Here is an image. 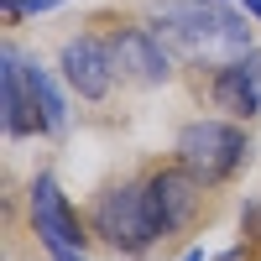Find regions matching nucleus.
<instances>
[{
	"label": "nucleus",
	"mask_w": 261,
	"mask_h": 261,
	"mask_svg": "<svg viewBox=\"0 0 261 261\" xmlns=\"http://www.w3.org/2000/svg\"><path fill=\"white\" fill-rule=\"evenodd\" d=\"M241 11H246L251 21H261V0H241Z\"/></svg>",
	"instance_id": "nucleus-12"
},
{
	"label": "nucleus",
	"mask_w": 261,
	"mask_h": 261,
	"mask_svg": "<svg viewBox=\"0 0 261 261\" xmlns=\"http://www.w3.org/2000/svg\"><path fill=\"white\" fill-rule=\"evenodd\" d=\"M204 183L193 178V172L183 162H172V167H157L146 178V209H151V225H157V235L167 241V235H178L183 225H193V214H199V193Z\"/></svg>",
	"instance_id": "nucleus-5"
},
{
	"label": "nucleus",
	"mask_w": 261,
	"mask_h": 261,
	"mask_svg": "<svg viewBox=\"0 0 261 261\" xmlns=\"http://www.w3.org/2000/svg\"><path fill=\"white\" fill-rule=\"evenodd\" d=\"M89 230L110 251H120V256H146L151 246L162 241L157 225H151V209H146V183H115V188H105L99 204H94Z\"/></svg>",
	"instance_id": "nucleus-3"
},
{
	"label": "nucleus",
	"mask_w": 261,
	"mask_h": 261,
	"mask_svg": "<svg viewBox=\"0 0 261 261\" xmlns=\"http://www.w3.org/2000/svg\"><path fill=\"white\" fill-rule=\"evenodd\" d=\"M53 6H63V0H0L6 21H21V16H42V11H53Z\"/></svg>",
	"instance_id": "nucleus-11"
},
{
	"label": "nucleus",
	"mask_w": 261,
	"mask_h": 261,
	"mask_svg": "<svg viewBox=\"0 0 261 261\" xmlns=\"http://www.w3.org/2000/svg\"><path fill=\"white\" fill-rule=\"evenodd\" d=\"M0 110H6V136H37V130H47L37 99H32V84H27V53L16 42L0 47Z\"/></svg>",
	"instance_id": "nucleus-9"
},
{
	"label": "nucleus",
	"mask_w": 261,
	"mask_h": 261,
	"mask_svg": "<svg viewBox=\"0 0 261 261\" xmlns=\"http://www.w3.org/2000/svg\"><path fill=\"white\" fill-rule=\"evenodd\" d=\"M58 68L68 79V89L79 99H105L115 84V58H110V42L99 37H68L58 53Z\"/></svg>",
	"instance_id": "nucleus-6"
},
{
	"label": "nucleus",
	"mask_w": 261,
	"mask_h": 261,
	"mask_svg": "<svg viewBox=\"0 0 261 261\" xmlns=\"http://www.w3.org/2000/svg\"><path fill=\"white\" fill-rule=\"evenodd\" d=\"M110 58H115V73L130 79V84H167L172 79L167 42L146 27H120L110 37Z\"/></svg>",
	"instance_id": "nucleus-7"
},
{
	"label": "nucleus",
	"mask_w": 261,
	"mask_h": 261,
	"mask_svg": "<svg viewBox=\"0 0 261 261\" xmlns=\"http://www.w3.org/2000/svg\"><path fill=\"white\" fill-rule=\"evenodd\" d=\"M32 230L53 251V261H79L84 256V225H79L68 193L58 188L53 172H37V183H32Z\"/></svg>",
	"instance_id": "nucleus-4"
},
{
	"label": "nucleus",
	"mask_w": 261,
	"mask_h": 261,
	"mask_svg": "<svg viewBox=\"0 0 261 261\" xmlns=\"http://www.w3.org/2000/svg\"><path fill=\"white\" fill-rule=\"evenodd\" d=\"M172 151H178V162L204 188H214V183H225V178H235V172L246 167L251 141H246V130L235 120H188L178 130V146Z\"/></svg>",
	"instance_id": "nucleus-2"
},
{
	"label": "nucleus",
	"mask_w": 261,
	"mask_h": 261,
	"mask_svg": "<svg viewBox=\"0 0 261 261\" xmlns=\"http://www.w3.org/2000/svg\"><path fill=\"white\" fill-rule=\"evenodd\" d=\"M220 6H225V0H220Z\"/></svg>",
	"instance_id": "nucleus-14"
},
{
	"label": "nucleus",
	"mask_w": 261,
	"mask_h": 261,
	"mask_svg": "<svg viewBox=\"0 0 261 261\" xmlns=\"http://www.w3.org/2000/svg\"><path fill=\"white\" fill-rule=\"evenodd\" d=\"M183 261H204V251H188V256H183Z\"/></svg>",
	"instance_id": "nucleus-13"
},
{
	"label": "nucleus",
	"mask_w": 261,
	"mask_h": 261,
	"mask_svg": "<svg viewBox=\"0 0 261 261\" xmlns=\"http://www.w3.org/2000/svg\"><path fill=\"white\" fill-rule=\"evenodd\" d=\"M27 84H32V99L42 110V125H47L53 136H63V130H68V99H63V89L53 84V73L42 68L37 58H27Z\"/></svg>",
	"instance_id": "nucleus-10"
},
{
	"label": "nucleus",
	"mask_w": 261,
	"mask_h": 261,
	"mask_svg": "<svg viewBox=\"0 0 261 261\" xmlns=\"http://www.w3.org/2000/svg\"><path fill=\"white\" fill-rule=\"evenodd\" d=\"M209 99L214 110H225L230 120H251L261 115V53H241L214 68L209 79Z\"/></svg>",
	"instance_id": "nucleus-8"
},
{
	"label": "nucleus",
	"mask_w": 261,
	"mask_h": 261,
	"mask_svg": "<svg viewBox=\"0 0 261 261\" xmlns=\"http://www.w3.org/2000/svg\"><path fill=\"white\" fill-rule=\"evenodd\" d=\"M151 32H157L172 53H183L188 63H209V68L251 53L246 16L225 11L220 0H162L157 16H151Z\"/></svg>",
	"instance_id": "nucleus-1"
}]
</instances>
